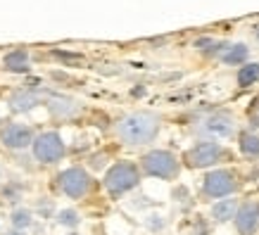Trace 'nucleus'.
<instances>
[{
    "label": "nucleus",
    "instance_id": "10",
    "mask_svg": "<svg viewBox=\"0 0 259 235\" xmlns=\"http://www.w3.org/2000/svg\"><path fill=\"white\" fill-rule=\"evenodd\" d=\"M33 133L29 126H22V124H8L3 128V143H5V148L10 150H24L33 145Z\"/></svg>",
    "mask_w": 259,
    "mask_h": 235
},
{
    "label": "nucleus",
    "instance_id": "1",
    "mask_svg": "<svg viewBox=\"0 0 259 235\" xmlns=\"http://www.w3.org/2000/svg\"><path fill=\"white\" fill-rule=\"evenodd\" d=\"M159 133V117L155 112H131L119 119L117 135L124 145H148Z\"/></svg>",
    "mask_w": 259,
    "mask_h": 235
},
{
    "label": "nucleus",
    "instance_id": "12",
    "mask_svg": "<svg viewBox=\"0 0 259 235\" xmlns=\"http://www.w3.org/2000/svg\"><path fill=\"white\" fill-rule=\"evenodd\" d=\"M238 214V200H221L212 207V219L217 223H226V221L236 219Z\"/></svg>",
    "mask_w": 259,
    "mask_h": 235
},
{
    "label": "nucleus",
    "instance_id": "14",
    "mask_svg": "<svg viewBox=\"0 0 259 235\" xmlns=\"http://www.w3.org/2000/svg\"><path fill=\"white\" fill-rule=\"evenodd\" d=\"M250 55V50L245 43H236V45H228L224 48V53H221V62L224 64H243Z\"/></svg>",
    "mask_w": 259,
    "mask_h": 235
},
{
    "label": "nucleus",
    "instance_id": "13",
    "mask_svg": "<svg viewBox=\"0 0 259 235\" xmlns=\"http://www.w3.org/2000/svg\"><path fill=\"white\" fill-rule=\"evenodd\" d=\"M3 64H5V69H10V71H26L29 69V53L22 50V48H17V50H12V53L5 55Z\"/></svg>",
    "mask_w": 259,
    "mask_h": 235
},
{
    "label": "nucleus",
    "instance_id": "8",
    "mask_svg": "<svg viewBox=\"0 0 259 235\" xmlns=\"http://www.w3.org/2000/svg\"><path fill=\"white\" fill-rule=\"evenodd\" d=\"M238 188V180L233 171L228 169H217V171L207 173L204 178V195L207 197H228L233 195Z\"/></svg>",
    "mask_w": 259,
    "mask_h": 235
},
{
    "label": "nucleus",
    "instance_id": "5",
    "mask_svg": "<svg viewBox=\"0 0 259 235\" xmlns=\"http://www.w3.org/2000/svg\"><path fill=\"white\" fill-rule=\"evenodd\" d=\"M33 157L43 162V164H53L57 159L64 157V143L60 138V133L55 131H48V133H40L36 140H33Z\"/></svg>",
    "mask_w": 259,
    "mask_h": 235
},
{
    "label": "nucleus",
    "instance_id": "15",
    "mask_svg": "<svg viewBox=\"0 0 259 235\" xmlns=\"http://www.w3.org/2000/svg\"><path fill=\"white\" fill-rule=\"evenodd\" d=\"M257 81H259V62H250L245 67H240V71H238V86L247 88L252 83H257Z\"/></svg>",
    "mask_w": 259,
    "mask_h": 235
},
{
    "label": "nucleus",
    "instance_id": "7",
    "mask_svg": "<svg viewBox=\"0 0 259 235\" xmlns=\"http://www.w3.org/2000/svg\"><path fill=\"white\" fill-rule=\"evenodd\" d=\"M224 155H226V152H224V148H221L219 143L202 140V143H197L193 150H188L186 159H188V164L193 166V169H202V166H212V164H217V162H221Z\"/></svg>",
    "mask_w": 259,
    "mask_h": 235
},
{
    "label": "nucleus",
    "instance_id": "17",
    "mask_svg": "<svg viewBox=\"0 0 259 235\" xmlns=\"http://www.w3.org/2000/svg\"><path fill=\"white\" fill-rule=\"evenodd\" d=\"M240 150H243L245 157H259V135L243 133L240 135Z\"/></svg>",
    "mask_w": 259,
    "mask_h": 235
},
{
    "label": "nucleus",
    "instance_id": "20",
    "mask_svg": "<svg viewBox=\"0 0 259 235\" xmlns=\"http://www.w3.org/2000/svg\"><path fill=\"white\" fill-rule=\"evenodd\" d=\"M254 38L259 40V24H257V26H254Z\"/></svg>",
    "mask_w": 259,
    "mask_h": 235
},
{
    "label": "nucleus",
    "instance_id": "18",
    "mask_svg": "<svg viewBox=\"0 0 259 235\" xmlns=\"http://www.w3.org/2000/svg\"><path fill=\"white\" fill-rule=\"evenodd\" d=\"M31 223H33V219H31V212H29V209H15V212H12V226H15L17 230H26Z\"/></svg>",
    "mask_w": 259,
    "mask_h": 235
},
{
    "label": "nucleus",
    "instance_id": "3",
    "mask_svg": "<svg viewBox=\"0 0 259 235\" xmlns=\"http://www.w3.org/2000/svg\"><path fill=\"white\" fill-rule=\"evenodd\" d=\"M143 171L155 178H176L179 176V159L166 150H152L143 157Z\"/></svg>",
    "mask_w": 259,
    "mask_h": 235
},
{
    "label": "nucleus",
    "instance_id": "19",
    "mask_svg": "<svg viewBox=\"0 0 259 235\" xmlns=\"http://www.w3.org/2000/svg\"><path fill=\"white\" fill-rule=\"evenodd\" d=\"M79 214L74 212V209H62V212L57 214V223L60 226H67V228H76L79 226Z\"/></svg>",
    "mask_w": 259,
    "mask_h": 235
},
{
    "label": "nucleus",
    "instance_id": "9",
    "mask_svg": "<svg viewBox=\"0 0 259 235\" xmlns=\"http://www.w3.org/2000/svg\"><path fill=\"white\" fill-rule=\"evenodd\" d=\"M236 228L240 235H254L259 230V202L257 200H247L238 207L236 214Z\"/></svg>",
    "mask_w": 259,
    "mask_h": 235
},
{
    "label": "nucleus",
    "instance_id": "4",
    "mask_svg": "<svg viewBox=\"0 0 259 235\" xmlns=\"http://www.w3.org/2000/svg\"><path fill=\"white\" fill-rule=\"evenodd\" d=\"M195 131L209 140H219V138H231L236 133V121L233 117H228L224 112H217V114H207L197 121Z\"/></svg>",
    "mask_w": 259,
    "mask_h": 235
},
{
    "label": "nucleus",
    "instance_id": "2",
    "mask_svg": "<svg viewBox=\"0 0 259 235\" xmlns=\"http://www.w3.org/2000/svg\"><path fill=\"white\" fill-rule=\"evenodd\" d=\"M138 180H141V171H138V166L134 162H119L105 176V188L110 190V195L117 197L128 193L131 188H136Z\"/></svg>",
    "mask_w": 259,
    "mask_h": 235
},
{
    "label": "nucleus",
    "instance_id": "6",
    "mask_svg": "<svg viewBox=\"0 0 259 235\" xmlns=\"http://www.w3.org/2000/svg\"><path fill=\"white\" fill-rule=\"evenodd\" d=\"M60 188H62L64 195L74 197V200H81V197L88 195L91 190V176H88L81 166H71V169H64L60 173Z\"/></svg>",
    "mask_w": 259,
    "mask_h": 235
},
{
    "label": "nucleus",
    "instance_id": "16",
    "mask_svg": "<svg viewBox=\"0 0 259 235\" xmlns=\"http://www.w3.org/2000/svg\"><path fill=\"white\" fill-rule=\"evenodd\" d=\"M48 107L55 112L57 117H71V114L76 112V105H74V100H69V98H53Z\"/></svg>",
    "mask_w": 259,
    "mask_h": 235
},
{
    "label": "nucleus",
    "instance_id": "11",
    "mask_svg": "<svg viewBox=\"0 0 259 235\" xmlns=\"http://www.w3.org/2000/svg\"><path fill=\"white\" fill-rule=\"evenodd\" d=\"M40 102V95L36 90H29V88H22V90H15L10 95V107L12 112H29L33 110Z\"/></svg>",
    "mask_w": 259,
    "mask_h": 235
}]
</instances>
